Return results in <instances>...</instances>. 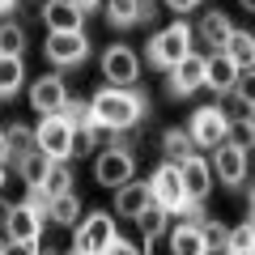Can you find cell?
Segmentation results:
<instances>
[{"instance_id":"1","label":"cell","mask_w":255,"mask_h":255,"mask_svg":"<svg viewBox=\"0 0 255 255\" xmlns=\"http://www.w3.org/2000/svg\"><path fill=\"white\" fill-rule=\"evenodd\" d=\"M145 94L132 90V85H102L90 98V124H98L102 132L111 128H136L145 119Z\"/></svg>"},{"instance_id":"2","label":"cell","mask_w":255,"mask_h":255,"mask_svg":"<svg viewBox=\"0 0 255 255\" xmlns=\"http://www.w3.org/2000/svg\"><path fill=\"white\" fill-rule=\"evenodd\" d=\"M43 226H47V196L38 187H30V200L13 204L9 217H4V238H9V251H30L34 255L43 247Z\"/></svg>"},{"instance_id":"3","label":"cell","mask_w":255,"mask_h":255,"mask_svg":"<svg viewBox=\"0 0 255 255\" xmlns=\"http://www.w3.org/2000/svg\"><path fill=\"white\" fill-rule=\"evenodd\" d=\"M115 234H119V226H115V217L111 213H90V217H77L73 221V251L77 255H102V251H111V243H115Z\"/></svg>"},{"instance_id":"4","label":"cell","mask_w":255,"mask_h":255,"mask_svg":"<svg viewBox=\"0 0 255 255\" xmlns=\"http://www.w3.org/2000/svg\"><path fill=\"white\" fill-rule=\"evenodd\" d=\"M191 43H196V34H191V26L187 21H170V26L166 30H157L153 38H149V64H153V68H170V64H179L183 55L191 51Z\"/></svg>"},{"instance_id":"5","label":"cell","mask_w":255,"mask_h":255,"mask_svg":"<svg viewBox=\"0 0 255 255\" xmlns=\"http://www.w3.org/2000/svg\"><path fill=\"white\" fill-rule=\"evenodd\" d=\"M43 55L55 68H77V64H85V55H90V34H85V30H47Z\"/></svg>"},{"instance_id":"6","label":"cell","mask_w":255,"mask_h":255,"mask_svg":"<svg viewBox=\"0 0 255 255\" xmlns=\"http://www.w3.org/2000/svg\"><path fill=\"white\" fill-rule=\"evenodd\" d=\"M34 145L47 157H73V119L64 115V111L43 115V124L34 128Z\"/></svg>"},{"instance_id":"7","label":"cell","mask_w":255,"mask_h":255,"mask_svg":"<svg viewBox=\"0 0 255 255\" xmlns=\"http://www.w3.org/2000/svg\"><path fill=\"white\" fill-rule=\"evenodd\" d=\"M132 174H136V153H132V149L107 145L98 153V162H94V179H98L102 187H111V191H115L119 183H128Z\"/></svg>"},{"instance_id":"8","label":"cell","mask_w":255,"mask_h":255,"mask_svg":"<svg viewBox=\"0 0 255 255\" xmlns=\"http://www.w3.org/2000/svg\"><path fill=\"white\" fill-rule=\"evenodd\" d=\"M149 191H153V204L166 213H179L187 204V191H183V179H179V162H162L153 174H149Z\"/></svg>"},{"instance_id":"9","label":"cell","mask_w":255,"mask_h":255,"mask_svg":"<svg viewBox=\"0 0 255 255\" xmlns=\"http://www.w3.org/2000/svg\"><path fill=\"white\" fill-rule=\"evenodd\" d=\"M226 128H230V115L221 107H200L187 119V136H191L196 149H213V145L226 140Z\"/></svg>"},{"instance_id":"10","label":"cell","mask_w":255,"mask_h":255,"mask_svg":"<svg viewBox=\"0 0 255 255\" xmlns=\"http://www.w3.org/2000/svg\"><path fill=\"white\" fill-rule=\"evenodd\" d=\"M102 77H107V85H136L140 55L128 43H111L107 51H102Z\"/></svg>"},{"instance_id":"11","label":"cell","mask_w":255,"mask_h":255,"mask_svg":"<svg viewBox=\"0 0 255 255\" xmlns=\"http://www.w3.org/2000/svg\"><path fill=\"white\" fill-rule=\"evenodd\" d=\"M166 90H170V98H187V94H196L204 85V55H196V51H187L179 64H170L166 68Z\"/></svg>"},{"instance_id":"12","label":"cell","mask_w":255,"mask_h":255,"mask_svg":"<svg viewBox=\"0 0 255 255\" xmlns=\"http://www.w3.org/2000/svg\"><path fill=\"white\" fill-rule=\"evenodd\" d=\"M213 153V179H221L226 187H243L247 183V153L238 145H230V140H221V145H213L209 149Z\"/></svg>"},{"instance_id":"13","label":"cell","mask_w":255,"mask_h":255,"mask_svg":"<svg viewBox=\"0 0 255 255\" xmlns=\"http://www.w3.org/2000/svg\"><path fill=\"white\" fill-rule=\"evenodd\" d=\"M179 179H183L187 200H200V204H204V196L213 191V166H209V157L187 153V157L179 162Z\"/></svg>"},{"instance_id":"14","label":"cell","mask_w":255,"mask_h":255,"mask_svg":"<svg viewBox=\"0 0 255 255\" xmlns=\"http://www.w3.org/2000/svg\"><path fill=\"white\" fill-rule=\"evenodd\" d=\"M64 102H68V81L55 73L38 77L34 85H30V107L38 111V115H51V111H64Z\"/></svg>"},{"instance_id":"15","label":"cell","mask_w":255,"mask_h":255,"mask_svg":"<svg viewBox=\"0 0 255 255\" xmlns=\"http://www.w3.org/2000/svg\"><path fill=\"white\" fill-rule=\"evenodd\" d=\"M234 81H238V64L230 60L226 51L204 55V85H200V90H213V94H221V98H226V94L234 90Z\"/></svg>"},{"instance_id":"16","label":"cell","mask_w":255,"mask_h":255,"mask_svg":"<svg viewBox=\"0 0 255 255\" xmlns=\"http://www.w3.org/2000/svg\"><path fill=\"white\" fill-rule=\"evenodd\" d=\"M149 204H153V191H149V179L140 183L136 174H132L128 183H119V187H115V213H119V217H128V221H132L140 209H149Z\"/></svg>"},{"instance_id":"17","label":"cell","mask_w":255,"mask_h":255,"mask_svg":"<svg viewBox=\"0 0 255 255\" xmlns=\"http://www.w3.org/2000/svg\"><path fill=\"white\" fill-rule=\"evenodd\" d=\"M153 9V0H107V21L115 30H128V26H140Z\"/></svg>"},{"instance_id":"18","label":"cell","mask_w":255,"mask_h":255,"mask_svg":"<svg viewBox=\"0 0 255 255\" xmlns=\"http://www.w3.org/2000/svg\"><path fill=\"white\" fill-rule=\"evenodd\" d=\"M43 21H47V30H85V13L77 9L73 0H47Z\"/></svg>"},{"instance_id":"19","label":"cell","mask_w":255,"mask_h":255,"mask_svg":"<svg viewBox=\"0 0 255 255\" xmlns=\"http://www.w3.org/2000/svg\"><path fill=\"white\" fill-rule=\"evenodd\" d=\"M221 51L238 64V73H251L255 68V38L247 34V30H230V38L221 43Z\"/></svg>"},{"instance_id":"20","label":"cell","mask_w":255,"mask_h":255,"mask_svg":"<svg viewBox=\"0 0 255 255\" xmlns=\"http://www.w3.org/2000/svg\"><path fill=\"white\" fill-rule=\"evenodd\" d=\"M132 221H136V226L145 230V238H140V251H153V243L166 234V221H170V213H166V209H157V204H149V209H140Z\"/></svg>"},{"instance_id":"21","label":"cell","mask_w":255,"mask_h":255,"mask_svg":"<svg viewBox=\"0 0 255 255\" xmlns=\"http://www.w3.org/2000/svg\"><path fill=\"white\" fill-rule=\"evenodd\" d=\"M13 162H17V174H21V183H26V187H38V183H43V174H47V166H51V157H47L38 145H30L26 153H17Z\"/></svg>"},{"instance_id":"22","label":"cell","mask_w":255,"mask_h":255,"mask_svg":"<svg viewBox=\"0 0 255 255\" xmlns=\"http://www.w3.org/2000/svg\"><path fill=\"white\" fill-rule=\"evenodd\" d=\"M21 85H26V60L0 51V98H13Z\"/></svg>"},{"instance_id":"23","label":"cell","mask_w":255,"mask_h":255,"mask_svg":"<svg viewBox=\"0 0 255 255\" xmlns=\"http://www.w3.org/2000/svg\"><path fill=\"white\" fill-rule=\"evenodd\" d=\"M81 217V200L73 191H60V196H47V226H73Z\"/></svg>"},{"instance_id":"24","label":"cell","mask_w":255,"mask_h":255,"mask_svg":"<svg viewBox=\"0 0 255 255\" xmlns=\"http://www.w3.org/2000/svg\"><path fill=\"white\" fill-rule=\"evenodd\" d=\"M170 251L174 255H204L200 226H196V221H179V226L170 230Z\"/></svg>"},{"instance_id":"25","label":"cell","mask_w":255,"mask_h":255,"mask_svg":"<svg viewBox=\"0 0 255 255\" xmlns=\"http://www.w3.org/2000/svg\"><path fill=\"white\" fill-rule=\"evenodd\" d=\"M38 191H43V196L73 191V170H68V157H51V166H47V174H43V183H38Z\"/></svg>"},{"instance_id":"26","label":"cell","mask_w":255,"mask_h":255,"mask_svg":"<svg viewBox=\"0 0 255 255\" xmlns=\"http://www.w3.org/2000/svg\"><path fill=\"white\" fill-rule=\"evenodd\" d=\"M230 30H234V26H230V17H226L221 9H209V13L200 17V38L213 47V51H221V43L230 38Z\"/></svg>"},{"instance_id":"27","label":"cell","mask_w":255,"mask_h":255,"mask_svg":"<svg viewBox=\"0 0 255 255\" xmlns=\"http://www.w3.org/2000/svg\"><path fill=\"white\" fill-rule=\"evenodd\" d=\"M162 153H166V162H183L187 153H196L187 128H170V132H166V136H162Z\"/></svg>"},{"instance_id":"28","label":"cell","mask_w":255,"mask_h":255,"mask_svg":"<svg viewBox=\"0 0 255 255\" xmlns=\"http://www.w3.org/2000/svg\"><path fill=\"white\" fill-rule=\"evenodd\" d=\"M98 124H90V119H81V124H73V157H85L98 149Z\"/></svg>"},{"instance_id":"29","label":"cell","mask_w":255,"mask_h":255,"mask_svg":"<svg viewBox=\"0 0 255 255\" xmlns=\"http://www.w3.org/2000/svg\"><path fill=\"white\" fill-rule=\"evenodd\" d=\"M226 140H230V145H238L243 153H251V145H255V128H251V119H230Z\"/></svg>"},{"instance_id":"30","label":"cell","mask_w":255,"mask_h":255,"mask_svg":"<svg viewBox=\"0 0 255 255\" xmlns=\"http://www.w3.org/2000/svg\"><path fill=\"white\" fill-rule=\"evenodd\" d=\"M0 51H9V55L26 51V30H21L17 21H4V26H0Z\"/></svg>"},{"instance_id":"31","label":"cell","mask_w":255,"mask_h":255,"mask_svg":"<svg viewBox=\"0 0 255 255\" xmlns=\"http://www.w3.org/2000/svg\"><path fill=\"white\" fill-rule=\"evenodd\" d=\"M4 140H9V153L17 157V153H26V149L34 145V128H26V124H9V128H4Z\"/></svg>"},{"instance_id":"32","label":"cell","mask_w":255,"mask_h":255,"mask_svg":"<svg viewBox=\"0 0 255 255\" xmlns=\"http://www.w3.org/2000/svg\"><path fill=\"white\" fill-rule=\"evenodd\" d=\"M251 247H255V230H251V221H243V226L226 230V251H251Z\"/></svg>"},{"instance_id":"33","label":"cell","mask_w":255,"mask_h":255,"mask_svg":"<svg viewBox=\"0 0 255 255\" xmlns=\"http://www.w3.org/2000/svg\"><path fill=\"white\" fill-rule=\"evenodd\" d=\"M200 238H204V251H226V226H217V221H200Z\"/></svg>"},{"instance_id":"34","label":"cell","mask_w":255,"mask_h":255,"mask_svg":"<svg viewBox=\"0 0 255 255\" xmlns=\"http://www.w3.org/2000/svg\"><path fill=\"white\" fill-rule=\"evenodd\" d=\"M226 115H230V119H251V115H255V98L230 90V111H226Z\"/></svg>"},{"instance_id":"35","label":"cell","mask_w":255,"mask_h":255,"mask_svg":"<svg viewBox=\"0 0 255 255\" xmlns=\"http://www.w3.org/2000/svg\"><path fill=\"white\" fill-rule=\"evenodd\" d=\"M166 4H170L174 13H191V9H196V4H200V0H166Z\"/></svg>"},{"instance_id":"36","label":"cell","mask_w":255,"mask_h":255,"mask_svg":"<svg viewBox=\"0 0 255 255\" xmlns=\"http://www.w3.org/2000/svg\"><path fill=\"white\" fill-rule=\"evenodd\" d=\"M13 153H9V140H4V128H0V166H9Z\"/></svg>"},{"instance_id":"37","label":"cell","mask_w":255,"mask_h":255,"mask_svg":"<svg viewBox=\"0 0 255 255\" xmlns=\"http://www.w3.org/2000/svg\"><path fill=\"white\" fill-rule=\"evenodd\" d=\"M73 4H77V9H81V13H94V9H98V4H102V0H73Z\"/></svg>"},{"instance_id":"38","label":"cell","mask_w":255,"mask_h":255,"mask_svg":"<svg viewBox=\"0 0 255 255\" xmlns=\"http://www.w3.org/2000/svg\"><path fill=\"white\" fill-rule=\"evenodd\" d=\"M13 9H17V0H0V17H9Z\"/></svg>"},{"instance_id":"39","label":"cell","mask_w":255,"mask_h":255,"mask_svg":"<svg viewBox=\"0 0 255 255\" xmlns=\"http://www.w3.org/2000/svg\"><path fill=\"white\" fill-rule=\"evenodd\" d=\"M9 209H13L9 200H0V226H4V217H9Z\"/></svg>"},{"instance_id":"40","label":"cell","mask_w":255,"mask_h":255,"mask_svg":"<svg viewBox=\"0 0 255 255\" xmlns=\"http://www.w3.org/2000/svg\"><path fill=\"white\" fill-rule=\"evenodd\" d=\"M0 251H9V238H4V234H0Z\"/></svg>"},{"instance_id":"41","label":"cell","mask_w":255,"mask_h":255,"mask_svg":"<svg viewBox=\"0 0 255 255\" xmlns=\"http://www.w3.org/2000/svg\"><path fill=\"white\" fill-rule=\"evenodd\" d=\"M238 4H243V9H255V0H238Z\"/></svg>"},{"instance_id":"42","label":"cell","mask_w":255,"mask_h":255,"mask_svg":"<svg viewBox=\"0 0 255 255\" xmlns=\"http://www.w3.org/2000/svg\"><path fill=\"white\" fill-rule=\"evenodd\" d=\"M0 187H4V166H0Z\"/></svg>"}]
</instances>
